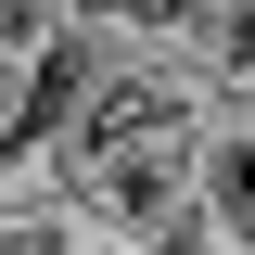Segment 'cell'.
<instances>
[{"instance_id":"1","label":"cell","mask_w":255,"mask_h":255,"mask_svg":"<svg viewBox=\"0 0 255 255\" xmlns=\"http://www.w3.org/2000/svg\"><path fill=\"white\" fill-rule=\"evenodd\" d=\"M0 255H102L90 204L38 166V179H0Z\"/></svg>"},{"instance_id":"2","label":"cell","mask_w":255,"mask_h":255,"mask_svg":"<svg viewBox=\"0 0 255 255\" xmlns=\"http://www.w3.org/2000/svg\"><path fill=\"white\" fill-rule=\"evenodd\" d=\"M204 243L217 255H255V115H217V140H204Z\"/></svg>"}]
</instances>
